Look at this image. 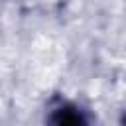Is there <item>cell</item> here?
<instances>
[{
  "label": "cell",
  "instance_id": "obj_1",
  "mask_svg": "<svg viewBox=\"0 0 126 126\" xmlns=\"http://www.w3.org/2000/svg\"><path fill=\"white\" fill-rule=\"evenodd\" d=\"M43 126H96V122L79 102L65 96H55L47 104Z\"/></svg>",
  "mask_w": 126,
  "mask_h": 126
},
{
  "label": "cell",
  "instance_id": "obj_2",
  "mask_svg": "<svg viewBox=\"0 0 126 126\" xmlns=\"http://www.w3.org/2000/svg\"><path fill=\"white\" fill-rule=\"evenodd\" d=\"M120 126H126V110L120 114Z\"/></svg>",
  "mask_w": 126,
  "mask_h": 126
}]
</instances>
